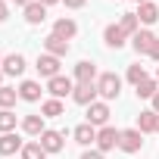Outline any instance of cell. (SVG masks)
<instances>
[{"instance_id":"cell-39","label":"cell","mask_w":159,"mask_h":159,"mask_svg":"<svg viewBox=\"0 0 159 159\" xmlns=\"http://www.w3.org/2000/svg\"><path fill=\"white\" fill-rule=\"evenodd\" d=\"M156 131H159V116H156Z\"/></svg>"},{"instance_id":"cell-21","label":"cell","mask_w":159,"mask_h":159,"mask_svg":"<svg viewBox=\"0 0 159 159\" xmlns=\"http://www.w3.org/2000/svg\"><path fill=\"white\" fill-rule=\"evenodd\" d=\"M137 19H140V25H153V22L159 19V7L150 3V0H147V3H140V7H137Z\"/></svg>"},{"instance_id":"cell-19","label":"cell","mask_w":159,"mask_h":159,"mask_svg":"<svg viewBox=\"0 0 159 159\" xmlns=\"http://www.w3.org/2000/svg\"><path fill=\"white\" fill-rule=\"evenodd\" d=\"M44 19H47V7H44V3L34 0V3L25 7V22H28V25H41Z\"/></svg>"},{"instance_id":"cell-11","label":"cell","mask_w":159,"mask_h":159,"mask_svg":"<svg viewBox=\"0 0 159 159\" xmlns=\"http://www.w3.org/2000/svg\"><path fill=\"white\" fill-rule=\"evenodd\" d=\"M22 147H25V140L19 137V134H0V156H16V153H22Z\"/></svg>"},{"instance_id":"cell-20","label":"cell","mask_w":159,"mask_h":159,"mask_svg":"<svg viewBox=\"0 0 159 159\" xmlns=\"http://www.w3.org/2000/svg\"><path fill=\"white\" fill-rule=\"evenodd\" d=\"M156 91H159V81H156V78H143V81L134 88L137 100H153V97H156Z\"/></svg>"},{"instance_id":"cell-5","label":"cell","mask_w":159,"mask_h":159,"mask_svg":"<svg viewBox=\"0 0 159 159\" xmlns=\"http://www.w3.org/2000/svg\"><path fill=\"white\" fill-rule=\"evenodd\" d=\"M47 91H50L53 100H62V97H69V94L75 91V81H72V78H66V75H56V78H50V81H47Z\"/></svg>"},{"instance_id":"cell-14","label":"cell","mask_w":159,"mask_h":159,"mask_svg":"<svg viewBox=\"0 0 159 159\" xmlns=\"http://www.w3.org/2000/svg\"><path fill=\"white\" fill-rule=\"evenodd\" d=\"M44 53H50V56H59V59H62V56L69 53V41H62V38H56V34L50 31V34L44 38Z\"/></svg>"},{"instance_id":"cell-12","label":"cell","mask_w":159,"mask_h":159,"mask_svg":"<svg viewBox=\"0 0 159 159\" xmlns=\"http://www.w3.org/2000/svg\"><path fill=\"white\" fill-rule=\"evenodd\" d=\"M53 34H56V38H62V41H72V38L78 34V22H75V19H69V16H62V19H56V22H53Z\"/></svg>"},{"instance_id":"cell-34","label":"cell","mask_w":159,"mask_h":159,"mask_svg":"<svg viewBox=\"0 0 159 159\" xmlns=\"http://www.w3.org/2000/svg\"><path fill=\"white\" fill-rule=\"evenodd\" d=\"M153 112H159V91H156V97H153Z\"/></svg>"},{"instance_id":"cell-30","label":"cell","mask_w":159,"mask_h":159,"mask_svg":"<svg viewBox=\"0 0 159 159\" xmlns=\"http://www.w3.org/2000/svg\"><path fill=\"white\" fill-rule=\"evenodd\" d=\"M81 159H103V153H100V150H84Z\"/></svg>"},{"instance_id":"cell-23","label":"cell","mask_w":159,"mask_h":159,"mask_svg":"<svg viewBox=\"0 0 159 159\" xmlns=\"http://www.w3.org/2000/svg\"><path fill=\"white\" fill-rule=\"evenodd\" d=\"M156 116H159V112H153V109H143V112L137 116V131H140V134H150V131H156Z\"/></svg>"},{"instance_id":"cell-1","label":"cell","mask_w":159,"mask_h":159,"mask_svg":"<svg viewBox=\"0 0 159 159\" xmlns=\"http://www.w3.org/2000/svg\"><path fill=\"white\" fill-rule=\"evenodd\" d=\"M97 94H100V100H119V94H122V78L116 75V72H100V78H97Z\"/></svg>"},{"instance_id":"cell-29","label":"cell","mask_w":159,"mask_h":159,"mask_svg":"<svg viewBox=\"0 0 159 159\" xmlns=\"http://www.w3.org/2000/svg\"><path fill=\"white\" fill-rule=\"evenodd\" d=\"M62 3H66V7H69V10H81V7H84V3H88V0H62Z\"/></svg>"},{"instance_id":"cell-13","label":"cell","mask_w":159,"mask_h":159,"mask_svg":"<svg viewBox=\"0 0 159 159\" xmlns=\"http://www.w3.org/2000/svg\"><path fill=\"white\" fill-rule=\"evenodd\" d=\"M3 75H13V78H19L22 72H25V56L22 53H10V56H3Z\"/></svg>"},{"instance_id":"cell-17","label":"cell","mask_w":159,"mask_h":159,"mask_svg":"<svg viewBox=\"0 0 159 159\" xmlns=\"http://www.w3.org/2000/svg\"><path fill=\"white\" fill-rule=\"evenodd\" d=\"M19 100H25V103H38V100H41V84L31 81V78H28V81H22V84H19Z\"/></svg>"},{"instance_id":"cell-37","label":"cell","mask_w":159,"mask_h":159,"mask_svg":"<svg viewBox=\"0 0 159 159\" xmlns=\"http://www.w3.org/2000/svg\"><path fill=\"white\" fill-rule=\"evenodd\" d=\"M131 3H137V7H140V3H147V0H131Z\"/></svg>"},{"instance_id":"cell-15","label":"cell","mask_w":159,"mask_h":159,"mask_svg":"<svg viewBox=\"0 0 159 159\" xmlns=\"http://www.w3.org/2000/svg\"><path fill=\"white\" fill-rule=\"evenodd\" d=\"M75 143H81V147H91V143H97V128L91 125V122H81L75 131Z\"/></svg>"},{"instance_id":"cell-32","label":"cell","mask_w":159,"mask_h":159,"mask_svg":"<svg viewBox=\"0 0 159 159\" xmlns=\"http://www.w3.org/2000/svg\"><path fill=\"white\" fill-rule=\"evenodd\" d=\"M7 19H10V7L0 0V22H7Z\"/></svg>"},{"instance_id":"cell-8","label":"cell","mask_w":159,"mask_h":159,"mask_svg":"<svg viewBox=\"0 0 159 159\" xmlns=\"http://www.w3.org/2000/svg\"><path fill=\"white\" fill-rule=\"evenodd\" d=\"M103 41H106V47H109V50H122V47L128 44V34L119 28V22H112V25H106V28H103Z\"/></svg>"},{"instance_id":"cell-35","label":"cell","mask_w":159,"mask_h":159,"mask_svg":"<svg viewBox=\"0 0 159 159\" xmlns=\"http://www.w3.org/2000/svg\"><path fill=\"white\" fill-rule=\"evenodd\" d=\"M38 3H44V7H53V3H62V0H38Z\"/></svg>"},{"instance_id":"cell-27","label":"cell","mask_w":159,"mask_h":159,"mask_svg":"<svg viewBox=\"0 0 159 159\" xmlns=\"http://www.w3.org/2000/svg\"><path fill=\"white\" fill-rule=\"evenodd\" d=\"M16 100H19V91L16 88H0V109H13L16 106Z\"/></svg>"},{"instance_id":"cell-2","label":"cell","mask_w":159,"mask_h":159,"mask_svg":"<svg viewBox=\"0 0 159 159\" xmlns=\"http://www.w3.org/2000/svg\"><path fill=\"white\" fill-rule=\"evenodd\" d=\"M140 147H143V134L137 128H125L119 134V150L122 153H140Z\"/></svg>"},{"instance_id":"cell-22","label":"cell","mask_w":159,"mask_h":159,"mask_svg":"<svg viewBox=\"0 0 159 159\" xmlns=\"http://www.w3.org/2000/svg\"><path fill=\"white\" fill-rule=\"evenodd\" d=\"M119 28H122L128 38H134V34L140 31V19H137V13H122V19H119Z\"/></svg>"},{"instance_id":"cell-33","label":"cell","mask_w":159,"mask_h":159,"mask_svg":"<svg viewBox=\"0 0 159 159\" xmlns=\"http://www.w3.org/2000/svg\"><path fill=\"white\" fill-rule=\"evenodd\" d=\"M13 3H16V7H22V10H25V7H28V3H34V0H13Z\"/></svg>"},{"instance_id":"cell-24","label":"cell","mask_w":159,"mask_h":159,"mask_svg":"<svg viewBox=\"0 0 159 159\" xmlns=\"http://www.w3.org/2000/svg\"><path fill=\"white\" fill-rule=\"evenodd\" d=\"M62 112H66L62 100H53V97H50V100L41 103V116H44V119H56V116H62Z\"/></svg>"},{"instance_id":"cell-6","label":"cell","mask_w":159,"mask_h":159,"mask_svg":"<svg viewBox=\"0 0 159 159\" xmlns=\"http://www.w3.org/2000/svg\"><path fill=\"white\" fill-rule=\"evenodd\" d=\"M34 69H38V75L41 78H56L59 75V56H50V53H41L38 56V62H34Z\"/></svg>"},{"instance_id":"cell-10","label":"cell","mask_w":159,"mask_h":159,"mask_svg":"<svg viewBox=\"0 0 159 159\" xmlns=\"http://www.w3.org/2000/svg\"><path fill=\"white\" fill-rule=\"evenodd\" d=\"M62 137H66L62 131H53V128H47V131L38 137V143L44 147V153H59V150H62Z\"/></svg>"},{"instance_id":"cell-36","label":"cell","mask_w":159,"mask_h":159,"mask_svg":"<svg viewBox=\"0 0 159 159\" xmlns=\"http://www.w3.org/2000/svg\"><path fill=\"white\" fill-rule=\"evenodd\" d=\"M0 88H3V69H0Z\"/></svg>"},{"instance_id":"cell-38","label":"cell","mask_w":159,"mask_h":159,"mask_svg":"<svg viewBox=\"0 0 159 159\" xmlns=\"http://www.w3.org/2000/svg\"><path fill=\"white\" fill-rule=\"evenodd\" d=\"M153 78H156V81H159V66H156V75H153Z\"/></svg>"},{"instance_id":"cell-3","label":"cell","mask_w":159,"mask_h":159,"mask_svg":"<svg viewBox=\"0 0 159 159\" xmlns=\"http://www.w3.org/2000/svg\"><path fill=\"white\" fill-rule=\"evenodd\" d=\"M109 103L106 100H97V103H91L88 106V122L94 125V128H106V122H109Z\"/></svg>"},{"instance_id":"cell-18","label":"cell","mask_w":159,"mask_h":159,"mask_svg":"<svg viewBox=\"0 0 159 159\" xmlns=\"http://www.w3.org/2000/svg\"><path fill=\"white\" fill-rule=\"evenodd\" d=\"M22 131L28 134V137H41L47 128H44V116H25L22 119Z\"/></svg>"},{"instance_id":"cell-4","label":"cell","mask_w":159,"mask_h":159,"mask_svg":"<svg viewBox=\"0 0 159 159\" xmlns=\"http://www.w3.org/2000/svg\"><path fill=\"white\" fill-rule=\"evenodd\" d=\"M119 128H112V125H106V128H97V150L100 153H109V150H116L119 147Z\"/></svg>"},{"instance_id":"cell-25","label":"cell","mask_w":159,"mask_h":159,"mask_svg":"<svg viewBox=\"0 0 159 159\" xmlns=\"http://www.w3.org/2000/svg\"><path fill=\"white\" fill-rule=\"evenodd\" d=\"M19 156H22V159H47V153H44V147H41L38 140H28Z\"/></svg>"},{"instance_id":"cell-16","label":"cell","mask_w":159,"mask_h":159,"mask_svg":"<svg viewBox=\"0 0 159 159\" xmlns=\"http://www.w3.org/2000/svg\"><path fill=\"white\" fill-rule=\"evenodd\" d=\"M156 44V34L150 31V28H140L134 38H131V47L137 50V53H150V47Z\"/></svg>"},{"instance_id":"cell-26","label":"cell","mask_w":159,"mask_h":159,"mask_svg":"<svg viewBox=\"0 0 159 159\" xmlns=\"http://www.w3.org/2000/svg\"><path fill=\"white\" fill-rule=\"evenodd\" d=\"M16 112L13 109H0V134H10V131H16Z\"/></svg>"},{"instance_id":"cell-31","label":"cell","mask_w":159,"mask_h":159,"mask_svg":"<svg viewBox=\"0 0 159 159\" xmlns=\"http://www.w3.org/2000/svg\"><path fill=\"white\" fill-rule=\"evenodd\" d=\"M147 56H150V59H156V62H159V38H156V44H153V47H150V53H147Z\"/></svg>"},{"instance_id":"cell-28","label":"cell","mask_w":159,"mask_h":159,"mask_svg":"<svg viewBox=\"0 0 159 159\" xmlns=\"http://www.w3.org/2000/svg\"><path fill=\"white\" fill-rule=\"evenodd\" d=\"M143 78H150V75L143 72V66H140V62H134V66H128V81H131L134 88H137V84L143 81Z\"/></svg>"},{"instance_id":"cell-9","label":"cell","mask_w":159,"mask_h":159,"mask_svg":"<svg viewBox=\"0 0 159 159\" xmlns=\"http://www.w3.org/2000/svg\"><path fill=\"white\" fill-rule=\"evenodd\" d=\"M97 84H75V91H72V100L78 103V106H91V103H97Z\"/></svg>"},{"instance_id":"cell-7","label":"cell","mask_w":159,"mask_h":159,"mask_svg":"<svg viewBox=\"0 0 159 159\" xmlns=\"http://www.w3.org/2000/svg\"><path fill=\"white\" fill-rule=\"evenodd\" d=\"M97 66L91 62V59H81L75 66V84H97Z\"/></svg>"},{"instance_id":"cell-40","label":"cell","mask_w":159,"mask_h":159,"mask_svg":"<svg viewBox=\"0 0 159 159\" xmlns=\"http://www.w3.org/2000/svg\"><path fill=\"white\" fill-rule=\"evenodd\" d=\"M0 66H3V56H0Z\"/></svg>"}]
</instances>
